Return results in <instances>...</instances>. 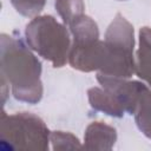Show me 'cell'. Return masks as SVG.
<instances>
[{"instance_id": "6da1fadb", "label": "cell", "mask_w": 151, "mask_h": 151, "mask_svg": "<svg viewBox=\"0 0 151 151\" xmlns=\"http://www.w3.org/2000/svg\"><path fill=\"white\" fill-rule=\"evenodd\" d=\"M27 40L45 58L57 66L65 60L68 46V37L65 29L52 17H42L33 20L27 26Z\"/></svg>"}, {"instance_id": "7a4b0ae2", "label": "cell", "mask_w": 151, "mask_h": 151, "mask_svg": "<svg viewBox=\"0 0 151 151\" xmlns=\"http://www.w3.org/2000/svg\"><path fill=\"white\" fill-rule=\"evenodd\" d=\"M139 77L151 83V29L144 28L140 32L139 50Z\"/></svg>"}]
</instances>
